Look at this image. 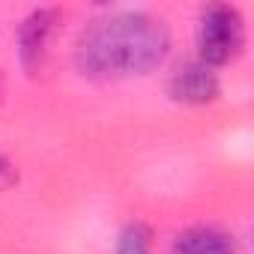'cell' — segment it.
<instances>
[{
	"label": "cell",
	"instance_id": "obj_3",
	"mask_svg": "<svg viewBox=\"0 0 254 254\" xmlns=\"http://www.w3.org/2000/svg\"><path fill=\"white\" fill-rule=\"evenodd\" d=\"M171 93L180 99V102H209L215 93H218V78L212 72V66L194 60V63H186L174 72L171 78Z\"/></svg>",
	"mask_w": 254,
	"mask_h": 254
},
{
	"label": "cell",
	"instance_id": "obj_4",
	"mask_svg": "<svg viewBox=\"0 0 254 254\" xmlns=\"http://www.w3.org/2000/svg\"><path fill=\"white\" fill-rule=\"evenodd\" d=\"M51 30H54V12L51 9H36L21 24V30H18V51H21V60H24L27 69L42 63L48 39H51Z\"/></svg>",
	"mask_w": 254,
	"mask_h": 254
},
{
	"label": "cell",
	"instance_id": "obj_5",
	"mask_svg": "<svg viewBox=\"0 0 254 254\" xmlns=\"http://www.w3.org/2000/svg\"><path fill=\"white\" fill-rule=\"evenodd\" d=\"M174 254H236L233 239L215 227H191L174 242Z\"/></svg>",
	"mask_w": 254,
	"mask_h": 254
},
{
	"label": "cell",
	"instance_id": "obj_1",
	"mask_svg": "<svg viewBox=\"0 0 254 254\" xmlns=\"http://www.w3.org/2000/svg\"><path fill=\"white\" fill-rule=\"evenodd\" d=\"M168 30L141 12H120L96 21L78 39V66L96 78L147 75L168 54Z\"/></svg>",
	"mask_w": 254,
	"mask_h": 254
},
{
	"label": "cell",
	"instance_id": "obj_2",
	"mask_svg": "<svg viewBox=\"0 0 254 254\" xmlns=\"http://www.w3.org/2000/svg\"><path fill=\"white\" fill-rule=\"evenodd\" d=\"M242 39H245L242 15L233 6H209L200 15V27H197L200 63L206 66L227 63L242 48Z\"/></svg>",
	"mask_w": 254,
	"mask_h": 254
},
{
	"label": "cell",
	"instance_id": "obj_6",
	"mask_svg": "<svg viewBox=\"0 0 254 254\" xmlns=\"http://www.w3.org/2000/svg\"><path fill=\"white\" fill-rule=\"evenodd\" d=\"M117 254H150V230L144 224H129L120 236Z\"/></svg>",
	"mask_w": 254,
	"mask_h": 254
}]
</instances>
